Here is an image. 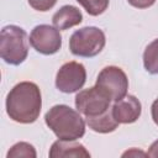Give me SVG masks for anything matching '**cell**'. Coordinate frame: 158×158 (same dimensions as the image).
<instances>
[{"label":"cell","mask_w":158,"mask_h":158,"mask_svg":"<svg viewBox=\"0 0 158 158\" xmlns=\"http://www.w3.org/2000/svg\"><path fill=\"white\" fill-rule=\"evenodd\" d=\"M41 91L32 81H21L16 84L6 96V112L15 122H35L41 114Z\"/></svg>","instance_id":"obj_1"},{"label":"cell","mask_w":158,"mask_h":158,"mask_svg":"<svg viewBox=\"0 0 158 158\" xmlns=\"http://www.w3.org/2000/svg\"><path fill=\"white\" fill-rule=\"evenodd\" d=\"M44 122L63 141H77L85 135V121L80 112L64 104L51 107L44 115Z\"/></svg>","instance_id":"obj_2"},{"label":"cell","mask_w":158,"mask_h":158,"mask_svg":"<svg viewBox=\"0 0 158 158\" xmlns=\"http://www.w3.org/2000/svg\"><path fill=\"white\" fill-rule=\"evenodd\" d=\"M27 33L16 25H7L0 33V56L1 59L11 65H20L27 58Z\"/></svg>","instance_id":"obj_3"},{"label":"cell","mask_w":158,"mask_h":158,"mask_svg":"<svg viewBox=\"0 0 158 158\" xmlns=\"http://www.w3.org/2000/svg\"><path fill=\"white\" fill-rule=\"evenodd\" d=\"M106 37L102 30L86 26L77 30L69 38V49L74 56L91 58L98 56L105 47Z\"/></svg>","instance_id":"obj_4"},{"label":"cell","mask_w":158,"mask_h":158,"mask_svg":"<svg viewBox=\"0 0 158 158\" xmlns=\"http://www.w3.org/2000/svg\"><path fill=\"white\" fill-rule=\"evenodd\" d=\"M111 98L100 88L91 86L80 90L75 96V107L85 117H93L104 114L110 109Z\"/></svg>","instance_id":"obj_5"},{"label":"cell","mask_w":158,"mask_h":158,"mask_svg":"<svg viewBox=\"0 0 158 158\" xmlns=\"http://www.w3.org/2000/svg\"><path fill=\"white\" fill-rule=\"evenodd\" d=\"M95 85L104 90L111 98V100L118 101L127 95L128 79L121 68L116 65H109L101 69L96 78Z\"/></svg>","instance_id":"obj_6"},{"label":"cell","mask_w":158,"mask_h":158,"mask_svg":"<svg viewBox=\"0 0 158 158\" xmlns=\"http://www.w3.org/2000/svg\"><path fill=\"white\" fill-rule=\"evenodd\" d=\"M30 44L38 53L51 56L62 47V36L57 27L49 25H37L30 33Z\"/></svg>","instance_id":"obj_7"},{"label":"cell","mask_w":158,"mask_h":158,"mask_svg":"<svg viewBox=\"0 0 158 158\" xmlns=\"http://www.w3.org/2000/svg\"><path fill=\"white\" fill-rule=\"evenodd\" d=\"M86 81L85 67L79 62L64 63L56 77V86L59 91L65 94H72L79 91Z\"/></svg>","instance_id":"obj_8"},{"label":"cell","mask_w":158,"mask_h":158,"mask_svg":"<svg viewBox=\"0 0 158 158\" xmlns=\"http://www.w3.org/2000/svg\"><path fill=\"white\" fill-rule=\"evenodd\" d=\"M111 110L118 123H133L139 118L142 106L135 95H126L121 100L115 101Z\"/></svg>","instance_id":"obj_9"},{"label":"cell","mask_w":158,"mask_h":158,"mask_svg":"<svg viewBox=\"0 0 158 158\" xmlns=\"http://www.w3.org/2000/svg\"><path fill=\"white\" fill-rule=\"evenodd\" d=\"M48 156L51 158H68V157H84V158H89L90 153L79 142L58 139V141L53 142V144L51 146Z\"/></svg>","instance_id":"obj_10"},{"label":"cell","mask_w":158,"mask_h":158,"mask_svg":"<svg viewBox=\"0 0 158 158\" xmlns=\"http://www.w3.org/2000/svg\"><path fill=\"white\" fill-rule=\"evenodd\" d=\"M83 21V15L80 10L73 5L62 6L52 17V22L54 27L60 30H68L73 26L79 25Z\"/></svg>","instance_id":"obj_11"},{"label":"cell","mask_w":158,"mask_h":158,"mask_svg":"<svg viewBox=\"0 0 158 158\" xmlns=\"http://www.w3.org/2000/svg\"><path fill=\"white\" fill-rule=\"evenodd\" d=\"M85 122L89 126V128H91L95 132L99 133H109V132H114L117 126L120 125L114 115H112V110L109 109L106 110L104 114L98 115V116H93V117H85Z\"/></svg>","instance_id":"obj_12"},{"label":"cell","mask_w":158,"mask_h":158,"mask_svg":"<svg viewBox=\"0 0 158 158\" xmlns=\"http://www.w3.org/2000/svg\"><path fill=\"white\" fill-rule=\"evenodd\" d=\"M144 69L151 74H158V38L152 41L143 52Z\"/></svg>","instance_id":"obj_13"},{"label":"cell","mask_w":158,"mask_h":158,"mask_svg":"<svg viewBox=\"0 0 158 158\" xmlns=\"http://www.w3.org/2000/svg\"><path fill=\"white\" fill-rule=\"evenodd\" d=\"M6 157L7 158H19V157L36 158L37 153L32 144H30L27 142H17L9 149Z\"/></svg>","instance_id":"obj_14"},{"label":"cell","mask_w":158,"mask_h":158,"mask_svg":"<svg viewBox=\"0 0 158 158\" xmlns=\"http://www.w3.org/2000/svg\"><path fill=\"white\" fill-rule=\"evenodd\" d=\"M77 1L85 9V11L89 15L99 16L102 12H105L110 0H77Z\"/></svg>","instance_id":"obj_15"},{"label":"cell","mask_w":158,"mask_h":158,"mask_svg":"<svg viewBox=\"0 0 158 158\" xmlns=\"http://www.w3.org/2000/svg\"><path fill=\"white\" fill-rule=\"evenodd\" d=\"M27 1L33 10L42 11V12L51 10L57 2V0H27Z\"/></svg>","instance_id":"obj_16"},{"label":"cell","mask_w":158,"mask_h":158,"mask_svg":"<svg viewBox=\"0 0 158 158\" xmlns=\"http://www.w3.org/2000/svg\"><path fill=\"white\" fill-rule=\"evenodd\" d=\"M127 1L130 5L137 9H147V7H151L156 2V0H127Z\"/></svg>","instance_id":"obj_17"},{"label":"cell","mask_w":158,"mask_h":158,"mask_svg":"<svg viewBox=\"0 0 158 158\" xmlns=\"http://www.w3.org/2000/svg\"><path fill=\"white\" fill-rule=\"evenodd\" d=\"M151 114H152V118H153L154 123L158 125V98L152 102V106H151Z\"/></svg>","instance_id":"obj_18"},{"label":"cell","mask_w":158,"mask_h":158,"mask_svg":"<svg viewBox=\"0 0 158 158\" xmlns=\"http://www.w3.org/2000/svg\"><path fill=\"white\" fill-rule=\"evenodd\" d=\"M147 156L148 157H152V158H158V139L154 141L151 144V147H149V149L147 152Z\"/></svg>","instance_id":"obj_19"},{"label":"cell","mask_w":158,"mask_h":158,"mask_svg":"<svg viewBox=\"0 0 158 158\" xmlns=\"http://www.w3.org/2000/svg\"><path fill=\"white\" fill-rule=\"evenodd\" d=\"M127 156H147V153H144V152H141V151H138L137 152V149H131V151H127V152H125L123 154H122V157H127Z\"/></svg>","instance_id":"obj_20"}]
</instances>
